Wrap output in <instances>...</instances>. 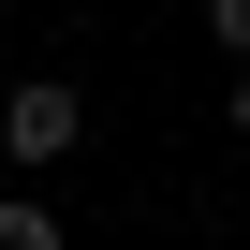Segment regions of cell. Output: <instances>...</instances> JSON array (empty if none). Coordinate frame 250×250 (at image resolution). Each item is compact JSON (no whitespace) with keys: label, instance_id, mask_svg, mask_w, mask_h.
Returning <instances> with one entry per match:
<instances>
[{"label":"cell","instance_id":"cell-3","mask_svg":"<svg viewBox=\"0 0 250 250\" xmlns=\"http://www.w3.org/2000/svg\"><path fill=\"white\" fill-rule=\"evenodd\" d=\"M206 30H221V59H250V0H206Z\"/></svg>","mask_w":250,"mask_h":250},{"label":"cell","instance_id":"cell-4","mask_svg":"<svg viewBox=\"0 0 250 250\" xmlns=\"http://www.w3.org/2000/svg\"><path fill=\"white\" fill-rule=\"evenodd\" d=\"M221 118H235V147H250V59H235V103H221Z\"/></svg>","mask_w":250,"mask_h":250},{"label":"cell","instance_id":"cell-2","mask_svg":"<svg viewBox=\"0 0 250 250\" xmlns=\"http://www.w3.org/2000/svg\"><path fill=\"white\" fill-rule=\"evenodd\" d=\"M0 250H59V206L44 191H0Z\"/></svg>","mask_w":250,"mask_h":250},{"label":"cell","instance_id":"cell-1","mask_svg":"<svg viewBox=\"0 0 250 250\" xmlns=\"http://www.w3.org/2000/svg\"><path fill=\"white\" fill-rule=\"evenodd\" d=\"M74 133H88V103H74V74H15V88H0V147H15V177L74 162Z\"/></svg>","mask_w":250,"mask_h":250}]
</instances>
